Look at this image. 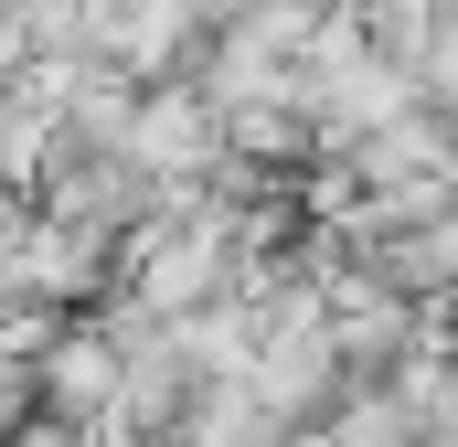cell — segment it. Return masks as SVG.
<instances>
[{
  "label": "cell",
  "instance_id": "3957f363",
  "mask_svg": "<svg viewBox=\"0 0 458 447\" xmlns=\"http://www.w3.org/2000/svg\"><path fill=\"white\" fill-rule=\"evenodd\" d=\"M437 11H448V0H362V21L384 32V54H394V64H416V54H427Z\"/></svg>",
  "mask_w": 458,
  "mask_h": 447
},
{
  "label": "cell",
  "instance_id": "7a4b0ae2",
  "mask_svg": "<svg viewBox=\"0 0 458 447\" xmlns=\"http://www.w3.org/2000/svg\"><path fill=\"white\" fill-rule=\"evenodd\" d=\"M117 394H128L117 341H54L43 351V405L54 416H117Z\"/></svg>",
  "mask_w": 458,
  "mask_h": 447
},
{
  "label": "cell",
  "instance_id": "5b68a950",
  "mask_svg": "<svg viewBox=\"0 0 458 447\" xmlns=\"http://www.w3.org/2000/svg\"><path fill=\"white\" fill-rule=\"evenodd\" d=\"M277 11H299V21H320V11H342V0H277Z\"/></svg>",
  "mask_w": 458,
  "mask_h": 447
},
{
  "label": "cell",
  "instance_id": "277c9868",
  "mask_svg": "<svg viewBox=\"0 0 458 447\" xmlns=\"http://www.w3.org/2000/svg\"><path fill=\"white\" fill-rule=\"evenodd\" d=\"M11 405H21V373H11V362H0V426H11Z\"/></svg>",
  "mask_w": 458,
  "mask_h": 447
},
{
  "label": "cell",
  "instance_id": "6da1fadb",
  "mask_svg": "<svg viewBox=\"0 0 458 447\" xmlns=\"http://www.w3.org/2000/svg\"><path fill=\"white\" fill-rule=\"evenodd\" d=\"M214 107L203 97H139L128 128H117V160L128 171H149V181H192V171H214Z\"/></svg>",
  "mask_w": 458,
  "mask_h": 447
}]
</instances>
